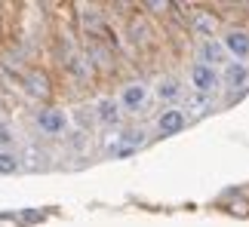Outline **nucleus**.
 <instances>
[{"instance_id":"1","label":"nucleus","mask_w":249,"mask_h":227,"mask_svg":"<svg viewBox=\"0 0 249 227\" xmlns=\"http://www.w3.org/2000/svg\"><path fill=\"white\" fill-rule=\"evenodd\" d=\"M185 28L191 37H197V43L203 40H215L222 34V13L215 6H206V3H191L188 13H185Z\"/></svg>"},{"instance_id":"2","label":"nucleus","mask_w":249,"mask_h":227,"mask_svg":"<svg viewBox=\"0 0 249 227\" xmlns=\"http://www.w3.org/2000/svg\"><path fill=\"white\" fill-rule=\"evenodd\" d=\"M18 83H22V92L31 101H37V105H53L55 101V80L53 74L40 68V65H31V68L22 71V77H18Z\"/></svg>"},{"instance_id":"3","label":"nucleus","mask_w":249,"mask_h":227,"mask_svg":"<svg viewBox=\"0 0 249 227\" xmlns=\"http://www.w3.org/2000/svg\"><path fill=\"white\" fill-rule=\"evenodd\" d=\"M151 86L145 80H126L120 86V92H117V105H120V111L123 114H145L148 111V105H151Z\"/></svg>"},{"instance_id":"4","label":"nucleus","mask_w":249,"mask_h":227,"mask_svg":"<svg viewBox=\"0 0 249 227\" xmlns=\"http://www.w3.org/2000/svg\"><path fill=\"white\" fill-rule=\"evenodd\" d=\"M218 40H222L231 62H243V65L249 62V28L246 25H225Z\"/></svg>"},{"instance_id":"5","label":"nucleus","mask_w":249,"mask_h":227,"mask_svg":"<svg viewBox=\"0 0 249 227\" xmlns=\"http://www.w3.org/2000/svg\"><path fill=\"white\" fill-rule=\"evenodd\" d=\"M34 126L40 129V135L46 138H62L68 132V114L55 105H43L34 111Z\"/></svg>"},{"instance_id":"6","label":"nucleus","mask_w":249,"mask_h":227,"mask_svg":"<svg viewBox=\"0 0 249 227\" xmlns=\"http://www.w3.org/2000/svg\"><path fill=\"white\" fill-rule=\"evenodd\" d=\"M188 83H191V92H197V96H213V92L222 89L218 71L209 68V65H200V62L188 65Z\"/></svg>"},{"instance_id":"7","label":"nucleus","mask_w":249,"mask_h":227,"mask_svg":"<svg viewBox=\"0 0 249 227\" xmlns=\"http://www.w3.org/2000/svg\"><path fill=\"white\" fill-rule=\"evenodd\" d=\"M151 96H157L163 108H178V101L185 98V86H181V80H178V77H172V74H163V77L157 80V86L151 89Z\"/></svg>"},{"instance_id":"8","label":"nucleus","mask_w":249,"mask_h":227,"mask_svg":"<svg viewBox=\"0 0 249 227\" xmlns=\"http://www.w3.org/2000/svg\"><path fill=\"white\" fill-rule=\"evenodd\" d=\"M194 62H200V65H209V68H215V71H222L228 62V52H225V46H222V40H203V43H197V59Z\"/></svg>"},{"instance_id":"9","label":"nucleus","mask_w":249,"mask_h":227,"mask_svg":"<svg viewBox=\"0 0 249 227\" xmlns=\"http://www.w3.org/2000/svg\"><path fill=\"white\" fill-rule=\"evenodd\" d=\"M188 126V117H185V111L181 108H163L157 114V132L163 138H172V135H181Z\"/></svg>"},{"instance_id":"10","label":"nucleus","mask_w":249,"mask_h":227,"mask_svg":"<svg viewBox=\"0 0 249 227\" xmlns=\"http://www.w3.org/2000/svg\"><path fill=\"white\" fill-rule=\"evenodd\" d=\"M218 80H222L225 89H246L249 86V65L243 62H228L222 71H218Z\"/></svg>"},{"instance_id":"11","label":"nucleus","mask_w":249,"mask_h":227,"mask_svg":"<svg viewBox=\"0 0 249 227\" xmlns=\"http://www.w3.org/2000/svg\"><path fill=\"white\" fill-rule=\"evenodd\" d=\"M95 120H99L102 126H114V129H117L120 120H123V111L117 105V98H114V96H105V98L95 101Z\"/></svg>"},{"instance_id":"12","label":"nucleus","mask_w":249,"mask_h":227,"mask_svg":"<svg viewBox=\"0 0 249 227\" xmlns=\"http://www.w3.org/2000/svg\"><path fill=\"white\" fill-rule=\"evenodd\" d=\"M126 37L139 46V49H145V46L151 43V37H154L148 16H142V13H139V16H132V18H129V25H126Z\"/></svg>"},{"instance_id":"13","label":"nucleus","mask_w":249,"mask_h":227,"mask_svg":"<svg viewBox=\"0 0 249 227\" xmlns=\"http://www.w3.org/2000/svg\"><path fill=\"white\" fill-rule=\"evenodd\" d=\"M185 105H188V111H185L188 120L191 117H203V114L213 111V96H197V92H188V96H185Z\"/></svg>"},{"instance_id":"14","label":"nucleus","mask_w":249,"mask_h":227,"mask_svg":"<svg viewBox=\"0 0 249 227\" xmlns=\"http://www.w3.org/2000/svg\"><path fill=\"white\" fill-rule=\"evenodd\" d=\"M22 169V157L16 150H0V175H16Z\"/></svg>"},{"instance_id":"15","label":"nucleus","mask_w":249,"mask_h":227,"mask_svg":"<svg viewBox=\"0 0 249 227\" xmlns=\"http://www.w3.org/2000/svg\"><path fill=\"white\" fill-rule=\"evenodd\" d=\"M13 145H16L13 126H9V123H0V150H13Z\"/></svg>"}]
</instances>
